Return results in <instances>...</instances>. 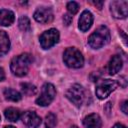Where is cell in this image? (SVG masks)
<instances>
[{"label":"cell","mask_w":128,"mask_h":128,"mask_svg":"<svg viewBox=\"0 0 128 128\" xmlns=\"http://www.w3.org/2000/svg\"><path fill=\"white\" fill-rule=\"evenodd\" d=\"M32 61H33V58L28 53H24L14 57L10 63L11 72L18 77H22L26 75L29 71Z\"/></svg>","instance_id":"6da1fadb"},{"label":"cell","mask_w":128,"mask_h":128,"mask_svg":"<svg viewBox=\"0 0 128 128\" xmlns=\"http://www.w3.org/2000/svg\"><path fill=\"white\" fill-rule=\"evenodd\" d=\"M110 31L106 26L98 27L88 38V44L93 49H99L109 43Z\"/></svg>","instance_id":"7a4b0ae2"},{"label":"cell","mask_w":128,"mask_h":128,"mask_svg":"<svg viewBox=\"0 0 128 128\" xmlns=\"http://www.w3.org/2000/svg\"><path fill=\"white\" fill-rule=\"evenodd\" d=\"M63 61L70 68H80L84 64V58L81 52L75 47H69L64 51Z\"/></svg>","instance_id":"3957f363"},{"label":"cell","mask_w":128,"mask_h":128,"mask_svg":"<svg viewBox=\"0 0 128 128\" xmlns=\"http://www.w3.org/2000/svg\"><path fill=\"white\" fill-rule=\"evenodd\" d=\"M118 86V82L111 79H104L98 82L96 86V96L99 99H105L107 98L112 91H114Z\"/></svg>","instance_id":"277c9868"},{"label":"cell","mask_w":128,"mask_h":128,"mask_svg":"<svg viewBox=\"0 0 128 128\" xmlns=\"http://www.w3.org/2000/svg\"><path fill=\"white\" fill-rule=\"evenodd\" d=\"M56 96V90L53 84L51 83H45L42 86L41 94L36 99V104L39 106H48L55 98Z\"/></svg>","instance_id":"5b68a950"},{"label":"cell","mask_w":128,"mask_h":128,"mask_svg":"<svg viewBox=\"0 0 128 128\" xmlns=\"http://www.w3.org/2000/svg\"><path fill=\"white\" fill-rule=\"evenodd\" d=\"M66 97L67 99L72 102L75 106L80 107L84 101V97H85V93H84V89L81 85L79 84H74L72 85L67 91H66Z\"/></svg>","instance_id":"8992f818"},{"label":"cell","mask_w":128,"mask_h":128,"mask_svg":"<svg viewBox=\"0 0 128 128\" xmlns=\"http://www.w3.org/2000/svg\"><path fill=\"white\" fill-rule=\"evenodd\" d=\"M59 40V32L58 30L51 28L42 33L40 36V44L43 49H49L54 46Z\"/></svg>","instance_id":"52a82bcc"},{"label":"cell","mask_w":128,"mask_h":128,"mask_svg":"<svg viewBox=\"0 0 128 128\" xmlns=\"http://www.w3.org/2000/svg\"><path fill=\"white\" fill-rule=\"evenodd\" d=\"M110 10L114 18L124 19L128 15V2L125 0L122 1H113L110 4Z\"/></svg>","instance_id":"ba28073f"},{"label":"cell","mask_w":128,"mask_h":128,"mask_svg":"<svg viewBox=\"0 0 128 128\" xmlns=\"http://www.w3.org/2000/svg\"><path fill=\"white\" fill-rule=\"evenodd\" d=\"M34 19L42 24L50 23L53 20V12L50 8L40 7L34 12Z\"/></svg>","instance_id":"9c48e42d"},{"label":"cell","mask_w":128,"mask_h":128,"mask_svg":"<svg viewBox=\"0 0 128 128\" xmlns=\"http://www.w3.org/2000/svg\"><path fill=\"white\" fill-rule=\"evenodd\" d=\"M22 121L24 124L31 128H37L41 124V118L32 111H26L22 115Z\"/></svg>","instance_id":"30bf717a"},{"label":"cell","mask_w":128,"mask_h":128,"mask_svg":"<svg viewBox=\"0 0 128 128\" xmlns=\"http://www.w3.org/2000/svg\"><path fill=\"white\" fill-rule=\"evenodd\" d=\"M78 23H79L78 24L79 29L82 32H86L87 30H89L90 27L92 26V23H93V15H92V13L90 11H88V10H84L82 12V14L80 15Z\"/></svg>","instance_id":"8fae6325"},{"label":"cell","mask_w":128,"mask_h":128,"mask_svg":"<svg viewBox=\"0 0 128 128\" xmlns=\"http://www.w3.org/2000/svg\"><path fill=\"white\" fill-rule=\"evenodd\" d=\"M123 66V60L120 55H114L111 57L109 64H108V71L110 75L117 74Z\"/></svg>","instance_id":"7c38bea8"},{"label":"cell","mask_w":128,"mask_h":128,"mask_svg":"<svg viewBox=\"0 0 128 128\" xmlns=\"http://www.w3.org/2000/svg\"><path fill=\"white\" fill-rule=\"evenodd\" d=\"M83 124H84L85 128H101L102 121L98 114L92 113L84 118Z\"/></svg>","instance_id":"4fadbf2b"},{"label":"cell","mask_w":128,"mask_h":128,"mask_svg":"<svg viewBox=\"0 0 128 128\" xmlns=\"http://www.w3.org/2000/svg\"><path fill=\"white\" fill-rule=\"evenodd\" d=\"M14 13L11 10L2 9L0 10V25L1 26H10L14 22Z\"/></svg>","instance_id":"5bb4252c"},{"label":"cell","mask_w":128,"mask_h":128,"mask_svg":"<svg viewBox=\"0 0 128 128\" xmlns=\"http://www.w3.org/2000/svg\"><path fill=\"white\" fill-rule=\"evenodd\" d=\"M10 49V40L5 31H0V56L5 55Z\"/></svg>","instance_id":"9a60e30c"},{"label":"cell","mask_w":128,"mask_h":128,"mask_svg":"<svg viewBox=\"0 0 128 128\" xmlns=\"http://www.w3.org/2000/svg\"><path fill=\"white\" fill-rule=\"evenodd\" d=\"M4 115L6 119H8L11 122H16L21 117V112L19 109L14 107H9L4 111Z\"/></svg>","instance_id":"2e32d148"},{"label":"cell","mask_w":128,"mask_h":128,"mask_svg":"<svg viewBox=\"0 0 128 128\" xmlns=\"http://www.w3.org/2000/svg\"><path fill=\"white\" fill-rule=\"evenodd\" d=\"M4 96L7 100H10V101H13V102H17V101H20L22 96L21 94L14 90V89H11V88H7L4 90Z\"/></svg>","instance_id":"e0dca14e"},{"label":"cell","mask_w":128,"mask_h":128,"mask_svg":"<svg viewBox=\"0 0 128 128\" xmlns=\"http://www.w3.org/2000/svg\"><path fill=\"white\" fill-rule=\"evenodd\" d=\"M21 90L24 95L26 96H32L35 95L37 92V88L35 85H32L30 83H22L21 84Z\"/></svg>","instance_id":"ac0fdd59"},{"label":"cell","mask_w":128,"mask_h":128,"mask_svg":"<svg viewBox=\"0 0 128 128\" xmlns=\"http://www.w3.org/2000/svg\"><path fill=\"white\" fill-rule=\"evenodd\" d=\"M18 26L20 28L21 31H29L30 28H31V23H30V20L27 16H21L19 18V21H18Z\"/></svg>","instance_id":"d6986e66"},{"label":"cell","mask_w":128,"mask_h":128,"mask_svg":"<svg viewBox=\"0 0 128 128\" xmlns=\"http://www.w3.org/2000/svg\"><path fill=\"white\" fill-rule=\"evenodd\" d=\"M57 124V118L55 116V114L53 113H49L46 115L45 118V126L46 128H54Z\"/></svg>","instance_id":"ffe728a7"},{"label":"cell","mask_w":128,"mask_h":128,"mask_svg":"<svg viewBox=\"0 0 128 128\" xmlns=\"http://www.w3.org/2000/svg\"><path fill=\"white\" fill-rule=\"evenodd\" d=\"M67 10L71 15H74V14H76L78 12L79 5L74 1H70V2L67 3Z\"/></svg>","instance_id":"44dd1931"},{"label":"cell","mask_w":128,"mask_h":128,"mask_svg":"<svg viewBox=\"0 0 128 128\" xmlns=\"http://www.w3.org/2000/svg\"><path fill=\"white\" fill-rule=\"evenodd\" d=\"M63 21H64V23L68 26V25L71 23V21H72V16H70V15H68V14H65L64 17H63Z\"/></svg>","instance_id":"7402d4cb"},{"label":"cell","mask_w":128,"mask_h":128,"mask_svg":"<svg viewBox=\"0 0 128 128\" xmlns=\"http://www.w3.org/2000/svg\"><path fill=\"white\" fill-rule=\"evenodd\" d=\"M127 105H128V102L127 101H124L122 104H121V110H122V112L124 113V114H127L128 113V109H127Z\"/></svg>","instance_id":"603a6c76"},{"label":"cell","mask_w":128,"mask_h":128,"mask_svg":"<svg viewBox=\"0 0 128 128\" xmlns=\"http://www.w3.org/2000/svg\"><path fill=\"white\" fill-rule=\"evenodd\" d=\"M92 3H93L95 6H97L98 9H101V8H102V5H103V2H102V1H93Z\"/></svg>","instance_id":"cb8c5ba5"},{"label":"cell","mask_w":128,"mask_h":128,"mask_svg":"<svg viewBox=\"0 0 128 128\" xmlns=\"http://www.w3.org/2000/svg\"><path fill=\"white\" fill-rule=\"evenodd\" d=\"M5 79V72L3 70V68L0 67V81H3Z\"/></svg>","instance_id":"d4e9b609"},{"label":"cell","mask_w":128,"mask_h":128,"mask_svg":"<svg viewBox=\"0 0 128 128\" xmlns=\"http://www.w3.org/2000/svg\"><path fill=\"white\" fill-rule=\"evenodd\" d=\"M112 128H126L124 125H122V124H120V123H117V124H115Z\"/></svg>","instance_id":"484cf974"},{"label":"cell","mask_w":128,"mask_h":128,"mask_svg":"<svg viewBox=\"0 0 128 128\" xmlns=\"http://www.w3.org/2000/svg\"><path fill=\"white\" fill-rule=\"evenodd\" d=\"M4 128H15L14 126H5Z\"/></svg>","instance_id":"4316f807"},{"label":"cell","mask_w":128,"mask_h":128,"mask_svg":"<svg viewBox=\"0 0 128 128\" xmlns=\"http://www.w3.org/2000/svg\"><path fill=\"white\" fill-rule=\"evenodd\" d=\"M71 128H78V127H76V126H73V127H71Z\"/></svg>","instance_id":"83f0119b"},{"label":"cell","mask_w":128,"mask_h":128,"mask_svg":"<svg viewBox=\"0 0 128 128\" xmlns=\"http://www.w3.org/2000/svg\"><path fill=\"white\" fill-rule=\"evenodd\" d=\"M0 120H1V117H0Z\"/></svg>","instance_id":"f1b7e54d"}]
</instances>
